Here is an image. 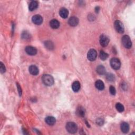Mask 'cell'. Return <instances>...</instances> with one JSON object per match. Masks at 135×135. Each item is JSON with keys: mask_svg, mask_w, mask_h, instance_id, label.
Wrapping results in <instances>:
<instances>
[{"mask_svg": "<svg viewBox=\"0 0 135 135\" xmlns=\"http://www.w3.org/2000/svg\"><path fill=\"white\" fill-rule=\"evenodd\" d=\"M43 83L47 86H51L54 84V79L49 74H44L42 77Z\"/></svg>", "mask_w": 135, "mask_h": 135, "instance_id": "obj_1", "label": "cell"}, {"mask_svg": "<svg viewBox=\"0 0 135 135\" xmlns=\"http://www.w3.org/2000/svg\"><path fill=\"white\" fill-rule=\"evenodd\" d=\"M67 130L70 133H75L77 132L78 127L76 123L73 122H68L66 124Z\"/></svg>", "mask_w": 135, "mask_h": 135, "instance_id": "obj_2", "label": "cell"}, {"mask_svg": "<svg viewBox=\"0 0 135 135\" xmlns=\"http://www.w3.org/2000/svg\"><path fill=\"white\" fill-rule=\"evenodd\" d=\"M122 43L123 46L127 49H130L132 47L131 40L127 35H124L122 37Z\"/></svg>", "mask_w": 135, "mask_h": 135, "instance_id": "obj_3", "label": "cell"}, {"mask_svg": "<svg viewBox=\"0 0 135 135\" xmlns=\"http://www.w3.org/2000/svg\"><path fill=\"white\" fill-rule=\"evenodd\" d=\"M110 65L112 69L114 70H118L121 67V62L119 59L113 58L111 59Z\"/></svg>", "mask_w": 135, "mask_h": 135, "instance_id": "obj_4", "label": "cell"}, {"mask_svg": "<svg viewBox=\"0 0 135 135\" xmlns=\"http://www.w3.org/2000/svg\"><path fill=\"white\" fill-rule=\"evenodd\" d=\"M97 57V52L95 49H90L87 54V58L89 61H93L96 59Z\"/></svg>", "mask_w": 135, "mask_h": 135, "instance_id": "obj_5", "label": "cell"}, {"mask_svg": "<svg viewBox=\"0 0 135 135\" xmlns=\"http://www.w3.org/2000/svg\"><path fill=\"white\" fill-rule=\"evenodd\" d=\"M114 28L116 31L120 33H122L124 31V27L123 23L120 20H116L114 22Z\"/></svg>", "mask_w": 135, "mask_h": 135, "instance_id": "obj_6", "label": "cell"}, {"mask_svg": "<svg viewBox=\"0 0 135 135\" xmlns=\"http://www.w3.org/2000/svg\"><path fill=\"white\" fill-rule=\"evenodd\" d=\"M110 41L109 38L105 34H102L100 37V43L103 47H107Z\"/></svg>", "mask_w": 135, "mask_h": 135, "instance_id": "obj_7", "label": "cell"}, {"mask_svg": "<svg viewBox=\"0 0 135 135\" xmlns=\"http://www.w3.org/2000/svg\"><path fill=\"white\" fill-rule=\"evenodd\" d=\"M32 21L35 24L40 25L43 22V18L40 15H34L32 18Z\"/></svg>", "mask_w": 135, "mask_h": 135, "instance_id": "obj_8", "label": "cell"}, {"mask_svg": "<svg viewBox=\"0 0 135 135\" xmlns=\"http://www.w3.org/2000/svg\"><path fill=\"white\" fill-rule=\"evenodd\" d=\"M25 51L26 53L30 56H34L37 53V50L36 48L32 46H27L25 48Z\"/></svg>", "mask_w": 135, "mask_h": 135, "instance_id": "obj_9", "label": "cell"}, {"mask_svg": "<svg viewBox=\"0 0 135 135\" xmlns=\"http://www.w3.org/2000/svg\"><path fill=\"white\" fill-rule=\"evenodd\" d=\"M79 19L76 17H71L70 18L68 21L69 25L71 27H76L79 23Z\"/></svg>", "mask_w": 135, "mask_h": 135, "instance_id": "obj_10", "label": "cell"}, {"mask_svg": "<svg viewBox=\"0 0 135 135\" xmlns=\"http://www.w3.org/2000/svg\"><path fill=\"white\" fill-rule=\"evenodd\" d=\"M85 113H86V110H85V109L83 107L81 106H79L77 108L76 110V114L79 117H84Z\"/></svg>", "mask_w": 135, "mask_h": 135, "instance_id": "obj_11", "label": "cell"}, {"mask_svg": "<svg viewBox=\"0 0 135 135\" xmlns=\"http://www.w3.org/2000/svg\"><path fill=\"white\" fill-rule=\"evenodd\" d=\"M59 14H60V16H61V18H64V19H66L68 17L69 11L66 8H62L60 10Z\"/></svg>", "mask_w": 135, "mask_h": 135, "instance_id": "obj_12", "label": "cell"}, {"mask_svg": "<svg viewBox=\"0 0 135 135\" xmlns=\"http://www.w3.org/2000/svg\"><path fill=\"white\" fill-rule=\"evenodd\" d=\"M120 128H121V130L122 132L124 133H128L129 131V129H130L129 124L127 123V122H124L121 123Z\"/></svg>", "mask_w": 135, "mask_h": 135, "instance_id": "obj_13", "label": "cell"}, {"mask_svg": "<svg viewBox=\"0 0 135 135\" xmlns=\"http://www.w3.org/2000/svg\"><path fill=\"white\" fill-rule=\"evenodd\" d=\"M29 71L31 74L34 75V76H36L39 73V69L37 67L34 65H32L29 68Z\"/></svg>", "mask_w": 135, "mask_h": 135, "instance_id": "obj_14", "label": "cell"}, {"mask_svg": "<svg viewBox=\"0 0 135 135\" xmlns=\"http://www.w3.org/2000/svg\"><path fill=\"white\" fill-rule=\"evenodd\" d=\"M80 87H81L80 83L78 81L73 82V83L72 84V89L73 90V91L75 92H78L80 90Z\"/></svg>", "mask_w": 135, "mask_h": 135, "instance_id": "obj_15", "label": "cell"}, {"mask_svg": "<svg viewBox=\"0 0 135 135\" xmlns=\"http://www.w3.org/2000/svg\"><path fill=\"white\" fill-rule=\"evenodd\" d=\"M45 121H46V122L48 124L50 125V126H53V125L56 123V120L53 117L49 116L46 118Z\"/></svg>", "mask_w": 135, "mask_h": 135, "instance_id": "obj_16", "label": "cell"}, {"mask_svg": "<svg viewBox=\"0 0 135 135\" xmlns=\"http://www.w3.org/2000/svg\"><path fill=\"white\" fill-rule=\"evenodd\" d=\"M50 26L52 29H56L60 27V22L56 19H53L50 22Z\"/></svg>", "mask_w": 135, "mask_h": 135, "instance_id": "obj_17", "label": "cell"}, {"mask_svg": "<svg viewBox=\"0 0 135 135\" xmlns=\"http://www.w3.org/2000/svg\"><path fill=\"white\" fill-rule=\"evenodd\" d=\"M38 7V2L36 1H32L29 4V9L30 11H32L36 10Z\"/></svg>", "mask_w": 135, "mask_h": 135, "instance_id": "obj_18", "label": "cell"}, {"mask_svg": "<svg viewBox=\"0 0 135 135\" xmlns=\"http://www.w3.org/2000/svg\"><path fill=\"white\" fill-rule=\"evenodd\" d=\"M95 86H96V88L98 89L99 90H103L104 89V83L100 80H98L96 82V83H95Z\"/></svg>", "mask_w": 135, "mask_h": 135, "instance_id": "obj_19", "label": "cell"}, {"mask_svg": "<svg viewBox=\"0 0 135 135\" xmlns=\"http://www.w3.org/2000/svg\"><path fill=\"white\" fill-rule=\"evenodd\" d=\"M97 72L100 75H103L106 72V70L105 69L104 67L102 66V65H100L97 67Z\"/></svg>", "mask_w": 135, "mask_h": 135, "instance_id": "obj_20", "label": "cell"}, {"mask_svg": "<svg viewBox=\"0 0 135 135\" xmlns=\"http://www.w3.org/2000/svg\"><path fill=\"white\" fill-rule=\"evenodd\" d=\"M100 58L101 60L103 61L106 60L107 59V58H108V54H107V53H106L105 52H104L103 50L100 51Z\"/></svg>", "mask_w": 135, "mask_h": 135, "instance_id": "obj_21", "label": "cell"}, {"mask_svg": "<svg viewBox=\"0 0 135 135\" xmlns=\"http://www.w3.org/2000/svg\"><path fill=\"white\" fill-rule=\"evenodd\" d=\"M21 37H22V38L23 39L27 40H29L30 39L31 35L28 31H24L22 33Z\"/></svg>", "mask_w": 135, "mask_h": 135, "instance_id": "obj_22", "label": "cell"}, {"mask_svg": "<svg viewBox=\"0 0 135 135\" xmlns=\"http://www.w3.org/2000/svg\"><path fill=\"white\" fill-rule=\"evenodd\" d=\"M44 46L49 50H52L54 48L53 43L50 41H47L44 42Z\"/></svg>", "mask_w": 135, "mask_h": 135, "instance_id": "obj_23", "label": "cell"}, {"mask_svg": "<svg viewBox=\"0 0 135 135\" xmlns=\"http://www.w3.org/2000/svg\"><path fill=\"white\" fill-rule=\"evenodd\" d=\"M116 108L117 111L119 112H122L124 110L123 106L120 103H117L116 105Z\"/></svg>", "mask_w": 135, "mask_h": 135, "instance_id": "obj_24", "label": "cell"}, {"mask_svg": "<svg viewBox=\"0 0 135 135\" xmlns=\"http://www.w3.org/2000/svg\"><path fill=\"white\" fill-rule=\"evenodd\" d=\"M106 78H107V79L109 81H110V82L114 81V80H115L114 76L113 74H112L111 73L107 74V75L106 76Z\"/></svg>", "mask_w": 135, "mask_h": 135, "instance_id": "obj_25", "label": "cell"}, {"mask_svg": "<svg viewBox=\"0 0 135 135\" xmlns=\"http://www.w3.org/2000/svg\"><path fill=\"white\" fill-rule=\"evenodd\" d=\"M109 91H110V93L112 95H113V96H114V95L116 94V89H115V88L112 86H111L110 87Z\"/></svg>", "mask_w": 135, "mask_h": 135, "instance_id": "obj_26", "label": "cell"}, {"mask_svg": "<svg viewBox=\"0 0 135 135\" xmlns=\"http://www.w3.org/2000/svg\"><path fill=\"white\" fill-rule=\"evenodd\" d=\"M6 67H5V66L3 64L2 62H1L0 63V71L2 73H4L6 72Z\"/></svg>", "mask_w": 135, "mask_h": 135, "instance_id": "obj_27", "label": "cell"}, {"mask_svg": "<svg viewBox=\"0 0 135 135\" xmlns=\"http://www.w3.org/2000/svg\"><path fill=\"white\" fill-rule=\"evenodd\" d=\"M17 89H18V90L20 96H21L22 95V89H21L20 86L19 85V84L18 83H17Z\"/></svg>", "mask_w": 135, "mask_h": 135, "instance_id": "obj_28", "label": "cell"}, {"mask_svg": "<svg viewBox=\"0 0 135 135\" xmlns=\"http://www.w3.org/2000/svg\"><path fill=\"white\" fill-rule=\"evenodd\" d=\"M103 120L101 118H99L97 120V123L100 125V126H101V125H102L103 124Z\"/></svg>", "mask_w": 135, "mask_h": 135, "instance_id": "obj_29", "label": "cell"}, {"mask_svg": "<svg viewBox=\"0 0 135 135\" xmlns=\"http://www.w3.org/2000/svg\"><path fill=\"white\" fill-rule=\"evenodd\" d=\"M94 19H95V17L93 16V14H89L88 16V19L90 21H94Z\"/></svg>", "mask_w": 135, "mask_h": 135, "instance_id": "obj_30", "label": "cell"}, {"mask_svg": "<svg viewBox=\"0 0 135 135\" xmlns=\"http://www.w3.org/2000/svg\"><path fill=\"white\" fill-rule=\"evenodd\" d=\"M99 10H100V8L99 7H97L96 8V9H95V11H96V12L97 13H98L99 11Z\"/></svg>", "mask_w": 135, "mask_h": 135, "instance_id": "obj_31", "label": "cell"}]
</instances>
